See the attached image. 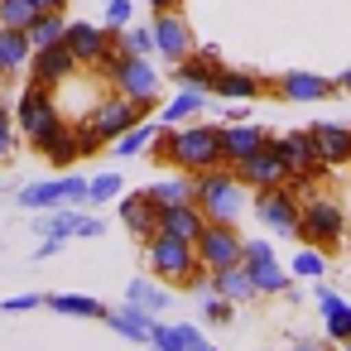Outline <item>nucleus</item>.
<instances>
[{"mask_svg":"<svg viewBox=\"0 0 351 351\" xmlns=\"http://www.w3.org/2000/svg\"><path fill=\"white\" fill-rule=\"evenodd\" d=\"M154 159L183 169V173H202V169H221V125H159V135L149 140Z\"/></svg>","mask_w":351,"mask_h":351,"instance_id":"1","label":"nucleus"},{"mask_svg":"<svg viewBox=\"0 0 351 351\" xmlns=\"http://www.w3.org/2000/svg\"><path fill=\"white\" fill-rule=\"evenodd\" d=\"M193 202L202 207L207 221H236L245 212V183L236 178V169H202L193 173Z\"/></svg>","mask_w":351,"mask_h":351,"instance_id":"2","label":"nucleus"},{"mask_svg":"<svg viewBox=\"0 0 351 351\" xmlns=\"http://www.w3.org/2000/svg\"><path fill=\"white\" fill-rule=\"evenodd\" d=\"M111 82H116V92L121 97H130V101H140V106H149L154 97H159V73H154V63H149V53H106L101 63H97Z\"/></svg>","mask_w":351,"mask_h":351,"instance_id":"3","label":"nucleus"},{"mask_svg":"<svg viewBox=\"0 0 351 351\" xmlns=\"http://www.w3.org/2000/svg\"><path fill=\"white\" fill-rule=\"evenodd\" d=\"M145 265H149V274H154L159 284H183V289H188V279L202 269L197 245H193V241H173V236H164V231H154V236L145 241Z\"/></svg>","mask_w":351,"mask_h":351,"instance_id":"4","label":"nucleus"},{"mask_svg":"<svg viewBox=\"0 0 351 351\" xmlns=\"http://www.w3.org/2000/svg\"><path fill=\"white\" fill-rule=\"evenodd\" d=\"M298 241H303V245L337 250V245L346 241V212H341L332 197H308V202H303V217H298Z\"/></svg>","mask_w":351,"mask_h":351,"instance_id":"5","label":"nucleus"},{"mask_svg":"<svg viewBox=\"0 0 351 351\" xmlns=\"http://www.w3.org/2000/svg\"><path fill=\"white\" fill-rule=\"evenodd\" d=\"M15 121L25 125L29 145L39 149V145H44V140L63 125V116H58V106H53V87L29 82V87H25V97H20V106H15Z\"/></svg>","mask_w":351,"mask_h":351,"instance_id":"6","label":"nucleus"},{"mask_svg":"<svg viewBox=\"0 0 351 351\" xmlns=\"http://www.w3.org/2000/svg\"><path fill=\"white\" fill-rule=\"evenodd\" d=\"M25 212H53V207H87V178L82 173H63V178H44L29 183L15 197Z\"/></svg>","mask_w":351,"mask_h":351,"instance_id":"7","label":"nucleus"},{"mask_svg":"<svg viewBox=\"0 0 351 351\" xmlns=\"http://www.w3.org/2000/svg\"><path fill=\"white\" fill-rule=\"evenodd\" d=\"M231 169H236V178H241L245 188H279V183H289V159H284V145H279L274 135H269L255 154L236 159Z\"/></svg>","mask_w":351,"mask_h":351,"instance_id":"8","label":"nucleus"},{"mask_svg":"<svg viewBox=\"0 0 351 351\" xmlns=\"http://www.w3.org/2000/svg\"><path fill=\"white\" fill-rule=\"evenodd\" d=\"M255 217H260L269 231H279V236H298L303 202H298V193H293L289 183H279V188H255Z\"/></svg>","mask_w":351,"mask_h":351,"instance_id":"9","label":"nucleus"},{"mask_svg":"<svg viewBox=\"0 0 351 351\" xmlns=\"http://www.w3.org/2000/svg\"><path fill=\"white\" fill-rule=\"evenodd\" d=\"M145 111H149V106H140V101H130V97L111 92L106 101H97V106H92L87 125H92V130H97L106 145H116V140H121L130 125H140V121H145Z\"/></svg>","mask_w":351,"mask_h":351,"instance_id":"10","label":"nucleus"},{"mask_svg":"<svg viewBox=\"0 0 351 351\" xmlns=\"http://www.w3.org/2000/svg\"><path fill=\"white\" fill-rule=\"evenodd\" d=\"M241 231L236 221H207V231L197 236V260L202 269H221V265H241Z\"/></svg>","mask_w":351,"mask_h":351,"instance_id":"11","label":"nucleus"},{"mask_svg":"<svg viewBox=\"0 0 351 351\" xmlns=\"http://www.w3.org/2000/svg\"><path fill=\"white\" fill-rule=\"evenodd\" d=\"M149 29H154V53H159V58L183 63V58L193 53V29H188V20H183L178 10H154Z\"/></svg>","mask_w":351,"mask_h":351,"instance_id":"12","label":"nucleus"},{"mask_svg":"<svg viewBox=\"0 0 351 351\" xmlns=\"http://www.w3.org/2000/svg\"><path fill=\"white\" fill-rule=\"evenodd\" d=\"M279 145H284V159H289V183H293V188H303L313 173H322V169H327V159H322V149H317L313 130H293V135H284Z\"/></svg>","mask_w":351,"mask_h":351,"instance_id":"13","label":"nucleus"},{"mask_svg":"<svg viewBox=\"0 0 351 351\" xmlns=\"http://www.w3.org/2000/svg\"><path fill=\"white\" fill-rule=\"evenodd\" d=\"M63 44L73 49V58H77V63H101V58L116 49V44H111V34H106V29H97V25H87V20L68 25Z\"/></svg>","mask_w":351,"mask_h":351,"instance_id":"14","label":"nucleus"},{"mask_svg":"<svg viewBox=\"0 0 351 351\" xmlns=\"http://www.w3.org/2000/svg\"><path fill=\"white\" fill-rule=\"evenodd\" d=\"M159 231H164V236H173V241H193V245H197V236L207 231V217H202V207H197V202L159 207Z\"/></svg>","mask_w":351,"mask_h":351,"instance_id":"15","label":"nucleus"},{"mask_svg":"<svg viewBox=\"0 0 351 351\" xmlns=\"http://www.w3.org/2000/svg\"><path fill=\"white\" fill-rule=\"evenodd\" d=\"M73 73H77V58H73V49H68V44L34 49V82H44V87H63Z\"/></svg>","mask_w":351,"mask_h":351,"instance_id":"16","label":"nucleus"},{"mask_svg":"<svg viewBox=\"0 0 351 351\" xmlns=\"http://www.w3.org/2000/svg\"><path fill=\"white\" fill-rule=\"evenodd\" d=\"M116 202H121V221H125V231H130V236L149 241V236L159 231V207H154L145 193H135V197H125V193H121Z\"/></svg>","mask_w":351,"mask_h":351,"instance_id":"17","label":"nucleus"},{"mask_svg":"<svg viewBox=\"0 0 351 351\" xmlns=\"http://www.w3.org/2000/svg\"><path fill=\"white\" fill-rule=\"evenodd\" d=\"M207 274H212V293H221V298H231V303L260 298V289H255V279L245 274V265H221V269H207Z\"/></svg>","mask_w":351,"mask_h":351,"instance_id":"18","label":"nucleus"},{"mask_svg":"<svg viewBox=\"0 0 351 351\" xmlns=\"http://www.w3.org/2000/svg\"><path fill=\"white\" fill-rule=\"evenodd\" d=\"M106 322L121 337H130V341H149V332H154V313L140 308V303H130V298H125V308H106Z\"/></svg>","mask_w":351,"mask_h":351,"instance_id":"19","label":"nucleus"},{"mask_svg":"<svg viewBox=\"0 0 351 351\" xmlns=\"http://www.w3.org/2000/svg\"><path fill=\"white\" fill-rule=\"evenodd\" d=\"M332 87L337 82H327L317 73H284L279 77V97L284 101H322V97H332Z\"/></svg>","mask_w":351,"mask_h":351,"instance_id":"20","label":"nucleus"},{"mask_svg":"<svg viewBox=\"0 0 351 351\" xmlns=\"http://www.w3.org/2000/svg\"><path fill=\"white\" fill-rule=\"evenodd\" d=\"M317 308H322V322H327V337L341 346L346 337H351V303L341 298V293H332V289H322L317 284Z\"/></svg>","mask_w":351,"mask_h":351,"instance_id":"21","label":"nucleus"},{"mask_svg":"<svg viewBox=\"0 0 351 351\" xmlns=\"http://www.w3.org/2000/svg\"><path fill=\"white\" fill-rule=\"evenodd\" d=\"M29 58H34V44H29V34H25V29H10V25H0V77L20 73Z\"/></svg>","mask_w":351,"mask_h":351,"instance_id":"22","label":"nucleus"},{"mask_svg":"<svg viewBox=\"0 0 351 351\" xmlns=\"http://www.w3.org/2000/svg\"><path fill=\"white\" fill-rule=\"evenodd\" d=\"M241 265H245V274L255 279L260 293H289V284H293V279L284 274V265L274 260V250H269V255H255V260H241Z\"/></svg>","mask_w":351,"mask_h":351,"instance_id":"23","label":"nucleus"},{"mask_svg":"<svg viewBox=\"0 0 351 351\" xmlns=\"http://www.w3.org/2000/svg\"><path fill=\"white\" fill-rule=\"evenodd\" d=\"M313 140H317V149H322L327 169H332V164H351V130H346V125L317 121V125H313Z\"/></svg>","mask_w":351,"mask_h":351,"instance_id":"24","label":"nucleus"},{"mask_svg":"<svg viewBox=\"0 0 351 351\" xmlns=\"http://www.w3.org/2000/svg\"><path fill=\"white\" fill-rule=\"evenodd\" d=\"M39 154L53 164V169H68L73 159H82V140H77V125H58L44 145H39Z\"/></svg>","mask_w":351,"mask_h":351,"instance_id":"25","label":"nucleus"},{"mask_svg":"<svg viewBox=\"0 0 351 351\" xmlns=\"http://www.w3.org/2000/svg\"><path fill=\"white\" fill-rule=\"evenodd\" d=\"M265 140H269V135H265L260 125H226V130H221V154H226V164H236V159L255 154Z\"/></svg>","mask_w":351,"mask_h":351,"instance_id":"26","label":"nucleus"},{"mask_svg":"<svg viewBox=\"0 0 351 351\" xmlns=\"http://www.w3.org/2000/svg\"><path fill=\"white\" fill-rule=\"evenodd\" d=\"M207 97L212 92H197V87H183L164 111H159V125H183V121H193V116H202L207 111Z\"/></svg>","mask_w":351,"mask_h":351,"instance_id":"27","label":"nucleus"},{"mask_svg":"<svg viewBox=\"0 0 351 351\" xmlns=\"http://www.w3.org/2000/svg\"><path fill=\"white\" fill-rule=\"evenodd\" d=\"M29 44L34 49H53V44H63V34H68V20H63V10H39L34 20H29Z\"/></svg>","mask_w":351,"mask_h":351,"instance_id":"28","label":"nucleus"},{"mask_svg":"<svg viewBox=\"0 0 351 351\" xmlns=\"http://www.w3.org/2000/svg\"><path fill=\"white\" fill-rule=\"evenodd\" d=\"M173 68H178V73H173V77H178V87L212 92V82H217V58H212V53H202V58H193V53H188V58H183V63H173Z\"/></svg>","mask_w":351,"mask_h":351,"instance_id":"29","label":"nucleus"},{"mask_svg":"<svg viewBox=\"0 0 351 351\" xmlns=\"http://www.w3.org/2000/svg\"><path fill=\"white\" fill-rule=\"evenodd\" d=\"M212 92H217V97H226V101H250V97H260V77L236 73V68H217Z\"/></svg>","mask_w":351,"mask_h":351,"instance_id":"30","label":"nucleus"},{"mask_svg":"<svg viewBox=\"0 0 351 351\" xmlns=\"http://www.w3.org/2000/svg\"><path fill=\"white\" fill-rule=\"evenodd\" d=\"M145 197L154 207H178V202H193V173H178V178H154L145 188Z\"/></svg>","mask_w":351,"mask_h":351,"instance_id":"31","label":"nucleus"},{"mask_svg":"<svg viewBox=\"0 0 351 351\" xmlns=\"http://www.w3.org/2000/svg\"><path fill=\"white\" fill-rule=\"evenodd\" d=\"M44 303L53 313H63V317H106V308L97 298H87V293H49Z\"/></svg>","mask_w":351,"mask_h":351,"instance_id":"32","label":"nucleus"},{"mask_svg":"<svg viewBox=\"0 0 351 351\" xmlns=\"http://www.w3.org/2000/svg\"><path fill=\"white\" fill-rule=\"evenodd\" d=\"M125 298L130 303H140V308H149V313H164L169 308V289L159 284V279H130V289H125Z\"/></svg>","mask_w":351,"mask_h":351,"instance_id":"33","label":"nucleus"},{"mask_svg":"<svg viewBox=\"0 0 351 351\" xmlns=\"http://www.w3.org/2000/svg\"><path fill=\"white\" fill-rule=\"evenodd\" d=\"M125 193V178L121 173H97V178H87V207H106V202H116Z\"/></svg>","mask_w":351,"mask_h":351,"instance_id":"34","label":"nucleus"},{"mask_svg":"<svg viewBox=\"0 0 351 351\" xmlns=\"http://www.w3.org/2000/svg\"><path fill=\"white\" fill-rule=\"evenodd\" d=\"M77 217H82V207H53L44 221H39V236H53V241H68L73 231H77Z\"/></svg>","mask_w":351,"mask_h":351,"instance_id":"35","label":"nucleus"},{"mask_svg":"<svg viewBox=\"0 0 351 351\" xmlns=\"http://www.w3.org/2000/svg\"><path fill=\"white\" fill-rule=\"evenodd\" d=\"M159 135V125H149V121H140V125H130L121 140H116V154L121 159H135V154H145L149 149V140Z\"/></svg>","mask_w":351,"mask_h":351,"instance_id":"36","label":"nucleus"},{"mask_svg":"<svg viewBox=\"0 0 351 351\" xmlns=\"http://www.w3.org/2000/svg\"><path fill=\"white\" fill-rule=\"evenodd\" d=\"M293 274H298V279H313V284H317V279L327 274V250H322V245H303V250L293 255Z\"/></svg>","mask_w":351,"mask_h":351,"instance_id":"37","label":"nucleus"},{"mask_svg":"<svg viewBox=\"0 0 351 351\" xmlns=\"http://www.w3.org/2000/svg\"><path fill=\"white\" fill-rule=\"evenodd\" d=\"M34 15H39L34 0H0V25H10V29H29Z\"/></svg>","mask_w":351,"mask_h":351,"instance_id":"38","label":"nucleus"},{"mask_svg":"<svg viewBox=\"0 0 351 351\" xmlns=\"http://www.w3.org/2000/svg\"><path fill=\"white\" fill-rule=\"evenodd\" d=\"M197 298H202V317H207V322H231V317H236V303H231V298H221V293H212V289L197 293Z\"/></svg>","mask_w":351,"mask_h":351,"instance_id":"39","label":"nucleus"},{"mask_svg":"<svg viewBox=\"0 0 351 351\" xmlns=\"http://www.w3.org/2000/svg\"><path fill=\"white\" fill-rule=\"evenodd\" d=\"M121 49H125V53H154V29H149V25H130V29L121 34Z\"/></svg>","mask_w":351,"mask_h":351,"instance_id":"40","label":"nucleus"},{"mask_svg":"<svg viewBox=\"0 0 351 351\" xmlns=\"http://www.w3.org/2000/svg\"><path fill=\"white\" fill-rule=\"evenodd\" d=\"M149 346H154V351H188V346H183V332H178V327H159V322H154V332H149Z\"/></svg>","mask_w":351,"mask_h":351,"instance_id":"41","label":"nucleus"},{"mask_svg":"<svg viewBox=\"0 0 351 351\" xmlns=\"http://www.w3.org/2000/svg\"><path fill=\"white\" fill-rule=\"evenodd\" d=\"M130 20H135L130 0H106V29H130Z\"/></svg>","mask_w":351,"mask_h":351,"instance_id":"42","label":"nucleus"},{"mask_svg":"<svg viewBox=\"0 0 351 351\" xmlns=\"http://www.w3.org/2000/svg\"><path fill=\"white\" fill-rule=\"evenodd\" d=\"M10 149H15V125H10V111L0 106V164L10 159Z\"/></svg>","mask_w":351,"mask_h":351,"instance_id":"43","label":"nucleus"},{"mask_svg":"<svg viewBox=\"0 0 351 351\" xmlns=\"http://www.w3.org/2000/svg\"><path fill=\"white\" fill-rule=\"evenodd\" d=\"M178 332H183V346H188V351H217V346H212V341H207L193 322H178Z\"/></svg>","mask_w":351,"mask_h":351,"instance_id":"44","label":"nucleus"},{"mask_svg":"<svg viewBox=\"0 0 351 351\" xmlns=\"http://www.w3.org/2000/svg\"><path fill=\"white\" fill-rule=\"evenodd\" d=\"M39 303H44V293H15V298L0 303V313H25V308H39Z\"/></svg>","mask_w":351,"mask_h":351,"instance_id":"45","label":"nucleus"},{"mask_svg":"<svg viewBox=\"0 0 351 351\" xmlns=\"http://www.w3.org/2000/svg\"><path fill=\"white\" fill-rule=\"evenodd\" d=\"M73 236H82V241H92V236H101V217H92V212H82L77 217V231Z\"/></svg>","mask_w":351,"mask_h":351,"instance_id":"46","label":"nucleus"},{"mask_svg":"<svg viewBox=\"0 0 351 351\" xmlns=\"http://www.w3.org/2000/svg\"><path fill=\"white\" fill-rule=\"evenodd\" d=\"M77 140H82V154H97V149L106 145V140H101V135H97L92 125H77Z\"/></svg>","mask_w":351,"mask_h":351,"instance_id":"47","label":"nucleus"},{"mask_svg":"<svg viewBox=\"0 0 351 351\" xmlns=\"http://www.w3.org/2000/svg\"><path fill=\"white\" fill-rule=\"evenodd\" d=\"M289 351H322V341H293Z\"/></svg>","mask_w":351,"mask_h":351,"instance_id":"48","label":"nucleus"},{"mask_svg":"<svg viewBox=\"0 0 351 351\" xmlns=\"http://www.w3.org/2000/svg\"><path fill=\"white\" fill-rule=\"evenodd\" d=\"M34 5H39V10H63L68 0H34Z\"/></svg>","mask_w":351,"mask_h":351,"instance_id":"49","label":"nucleus"},{"mask_svg":"<svg viewBox=\"0 0 351 351\" xmlns=\"http://www.w3.org/2000/svg\"><path fill=\"white\" fill-rule=\"evenodd\" d=\"M337 87H341V92H351V68H346V73L337 77Z\"/></svg>","mask_w":351,"mask_h":351,"instance_id":"50","label":"nucleus"},{"mask_svg":"<svg viewBox=\"0 0 351 351\" xmlns=\"http://www.w3.org/2000/svg\"><path fill=\"white\" fill-rule=\"evenodd\" d=\"M149 5H154V10H173V5H178V0H149Z\"/></svg>","mask_w":351,"mask_h":351,"instance_id":"51","label":"nucleus"},{"mask_svg":"<svg viewBox=\"0 0 351 351\" xmlns=\"http://www.w3.org/2000/svg\"><path fill=\"white\" fill-rule=\"evenodd\" d=\"M341 351H351V337H346V341H341Z\"/></svg>","mask_w":351,"mask_h":351,"instance_id":"52","label":"nucleus"},{"mask_svg":"<svg viewBox=\"0 0 351 351\" xmlns=\"http://www.w3.org/2000/svg\"><path fill=\"white\" fill-rule=\"evenodd\" d=\"M0 106H5V101H0Z\"/></svg>","mask_w":351,"mask_h":351,"instance_id":"53","label":"nucleus"},{"mask_svg":"<svg viewBox=\"0 0 351 351\" xmlns=\"http://www.w3.org/2000/svg\"><path fill=\"white\" fill-rule=\"evenodd\" d=\"M322 351H327V346H322Z\"/></svg>","mask_w":351,"mask_h":351,"instance_id":"54","label":"nucleus"}]
</instances>
